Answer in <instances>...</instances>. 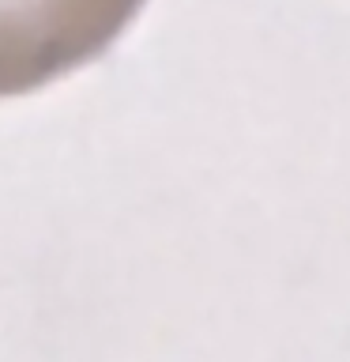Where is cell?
I'll use <instances>...</instances> for the list:
<instances>
[{"instance_id":"1","label":"cell","mask_w":350,"mask_h":362,"mask_svg":"<svg viewBox=\"0 0 350 362\" xmlns=\"http://www.w3.org/2000/svg\"><path fill=\"white\" fill-rule=\"evenodd\" d=\"M143 0H0V98L106 53Z\"/></svg>"}]
</instances>
